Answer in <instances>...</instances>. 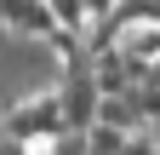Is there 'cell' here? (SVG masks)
Here are the masks:
<instances>
[{
  "label": "cell",
  "instance_id": "7a4b0ae2",
  "mask_svg": "<svg viewBox=\"0 0 160 155\" xmlns=\"http://www.w3.org/2000/svg\"><path fill=\"white\" fill-rule=\"evenodd\" d=\"M120 155H154V149H149L143 138H126V144H120Z\"/></svg>",
  "mask_w": 160,
  "mask_h": 155
},
{
  "label": "cell",
  "instance_id": "6da1fadb",
  "mask_svg": "<svg viewBox=\"0 0 160 155\" xmlns=\"http://www.w3.org/2000/svg\"><path fill=\"white\" fill-rule=\"evenodd\" d=\"M6 138H17V144H46V138H57V132H69V121H63V98H23V104H12L6 109Z\"/></svg>",
  "mask_w": 160,
  "mask_h": 155
},
{
  "label": "cell",
  "instance_id": "3957f363",
  "mask_svg": "<svg viewBox=\"0 0 160 155\" xmlns=\"http://www.w3.org/2000/svg\"><path fill=\"white\" fill-rule=\"evenodd\" d=\"M0 155H29V144H17V138H6V144H0Z\"/></svg>",
  "mask_w": 160,
  "mask_h": 155
}]
</instances>
